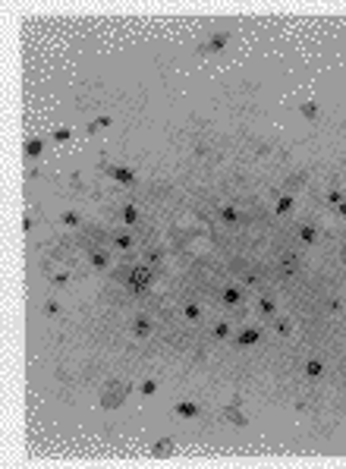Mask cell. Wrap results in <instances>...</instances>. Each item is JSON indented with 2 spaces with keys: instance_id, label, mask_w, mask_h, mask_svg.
I'll list each match as a JSON object with an SVG mask.
<instances>
[{
  "instance_id": "6da1fadb",
  "label": "cell",
  "mask_w": 346,
  "mask_h": 469,
  "mask_svg": "<svg viewBox=\"0 0 346 469\" xmlns=\"http://www.w3.org/2000/svg\"><path fill=\"white\" fill-rule=\"evenodd\" d=\"M126 394H129V384H126V381H120V384H117V381H110L107 390H104V397H101V406H104V409H117V406L126 400Z\"/></svg>"
},
{
  "instance_id": "7a4b0ae2",
  "label": "cell",
  "mask_w": 346,
  "mask_h": 469,
  "mask_svg": "<svg viewBox=\"0 0 346 469\" xmlns=\"http://www.w3.org/2000/svg\"><path fill=\"white\" fill-rule=\"evenodd\" d=\"M151 287V268L148 265H135L129 271V290L132 293H145V290Z\"/></svg>"
},
{
  "instance_id": "3957f363",
  "label": "cell",
  "mask_w": 346,
  "mask_h": 469,
  "mask_svg": "<svg viewBox=\"0 0 346 469\" xmlns=\"http://www.w3.org/2000/svg\"><path fill=\"white\" fill-rule=\"evenodd\" d=\"M220 419H227L230 425H236V428H246V425H249L246 413L239 409V400H233L230 406H223V409H220Z\"/></svg>"
},
{
  "instance_id": "277c9868",
  "label": "cell",
  "mask_w": 346,
  "mask_h": 469,
  "mask_svg": "<svg viewBox=\"0 0 346 469\" xmlns=\"http://www.w3.org/2000/svg\"><path fill=\"white\" fill-rule=\"evenodd\" d=\"M227 41H230V35H227V32H214V35L208 38L202 47H198V54H217V50H223V47H227Z\"/></svg>"
},
{
  "instance_id": "5b68a950",
  "label": "cell",
  "mask_w": 346,
  "mask_h": 469,
  "mask_svg": "<svg viewBox=\"0 0 346 469\" xmlns=\"http://www.w3.org/2000/svg\"><path fill=\"white\" fill-rule=\"evenodd\" d=\"M104 170H107V173L114 176L120 186H132V183H135V173H132V170H126V167H110V164H104Z\"/></svg>"
},
{
  "instance_id": "8992f818",
  "label": "cell",
  "mask_w": 346,
  "mask_h": 469,
  "mask_svg": "<svg viewBox=\"0 0 346 469\" xmlns=\"http://www.w3.org/2000/svg\"><path fill=\"white\" fill-rule=\"evenodd\" d=\"M173 413H176L179 419H195V416L202 413V406H198V403H192V400H179V403L173 406Z\"/></svg>"
},
{
  "instance_id": "52a82bcc",
  "label": "cell",
  "mask_w": 346,
  "mask_h": 469,
  "mask_svg": "<svg viewBox=\"0 0 346 469\" xmlns=\"http://www.w3.org/2000/svg\"><path fill=\"white\" fill-rule=\"evenodd\" d=\"M258 340H261V331L258 328H242L236 334V346H255Z\"/></svg>"
},
{
  "instance_id": "ba28073f",
  "label": "cell",
  "mask_w": 346,
  "mask_h": 469,
  "mask_svg": "<svg viewBox=\"0 0 346 469\" xmlns=\"http://www.w3.org/2000/svg\"><path fill=\"white\" fill-rule=\"evenodd\" d=\"M220 302H223V305H239V302H242V287H227V290L220 293Z\"/></svg>"
},
{
  "instance_id": "9c48e42d",
  "label": "cell",
  "mask_w": 346,
  "mask_h": 469,
  "mask_svg": "<svg viewBox=\"0 0 346 469\" xmlns=\"http://www.w3.org/2000/svg\"><path fill=\"white\" fill-rule=\"evenodd\" d=\"M148 334H151V321L138 315V318L132 321V337H148Z\"/></svg>"
},
{
  "instance_id": "30bf717a",
  "label": "cell",
  "mask_w": 346,
  "mask_h": 469,
  "mask_svg": "<svg viewBox=\"0 0 346 469\" xmlns=\"http://www.w3.org/2000/svg\"><path fill=\"white\" fill-rule=\"evenodd\" d=\"M258 315H261V318H274V315H277V305H274V299H267V296H261V299H258Z\"/></svg>"
},
{
  "instance_id": "8fae6325",
  "label": "cell",
  "mask_w": 346,
  "mask_h": 469,
  "mask_svg": "<svg viewBox=\"0 0 346 469\" xmlns=\"http://www.w3.org/2000/svg\"><path fill=\"white\" fill-rule=\"evenodd\" d=\"M173 450H176V447H173V441H170V438H161L158 444L151 447V454H154V457H170Z\"/></svg>"
},
{
  "instance_id": "7c38bea8",
  "label": "cell",
  "mask_w": 346,
  "mask_h": 469,
  "mask_svg": "<svg viewBox=\"0 0 346 469\" xmlns=\"http://www.w3.org/2000/svg\"><path fill=\"white\" fill-rule=\"evenodd\" d=\"M299 114L305 117V120H318V117H321V107H318L315 101H305V104H299Z\"/></svg>"
},
{
  "instance_id": "4fadbf2b",
  "label": "cell",
  "mask_w": 346,
  "mask_h": 469,
  "mask_svg": "<svg viewBox=\"0 0 346 469\" xmlns=\"http://www.w3.org/2000/svg\"><path fill=\"white\" fill-rule=\"evenodd\" d=\"M296 268H299V258H296L293 252H287V255L280 258V271H283V274H296Z\"/></svg>"
},
{
  "instance_id": "5bb4252c",
  "label": "cell",
  "mask_w": 346,
  "mask_h": 469,
  "mask_svg": "<svg viewBox=\"0 0 346 469\" xmlns=\"http://www.w3.org/2000/svg\"><path fill=\"white\" fill-rule=\"evenodd\" d=\"M41 151H44V139H32V142H25V158H41Z\"/></svg>"
},
{
  "instance_id": "9a60e30c",
  "label": "cell",
  "mask_w": 346,
  "mask_h": 469,
  "mask_svg": "<svg viewBox=\"0 0 346 469\" xmlns=\"http://www.w3.org/2000/svg\"><path fill=\"white\" fill-rule=\"evenodd\" d=\"M296 236H299V240H302V243H305V246H311V243H315V240H318V230H315V227H308V224H305V227H299V230H296Z\"/></svg>"
},
{
  "instance_id": "2e32d148",
  "label": "cell",
  "mask_w": 346,
  "mask_h": 469,
  "mask_svg": "<svg viewBox=\"0 0 346 469\" xmlns=\"http://www.w3.org/2000/svg\"><path fill=\"white\" fill-rule=\"evenodd\" d=\"M88 261H91V268H98V271H104V268L110 265L107 252H91V255H88Z\"/></svg>"
},
{
  "instance_id": "e0dca14e",
  "label": "cell",
  "mask_w": 346,
  "mask_h": 469,
  "mask_svg": "<svg viewBox=\"0 0 346 469\" xmlns=\"http://www.w3.org/2000/svg\"><path fill=\"white\" fill-rule=\"evenodd\" d=\"M110 123H114V120H110V117H98V120H91L88 126H85V129H88V132L94 135V132H101V129H107V126H110Z\"/></svg>"
},
{
  "instance_id": "ac0fdd59",
  "label": "cell",
  "mask_w": 346,
  "mask_h": 469,
  "mask_svg": "<svg viewBox=\"0 0 346 469\" xmlns=\"http://www.w3.org/2000/svg\"><path fill=\"white\" fill-rule=\"evenodd\" d=\"M321 372H324V362L321 359H308L305 362V375H308V378H318Z\"/></svg>"
},
{
  "instance_id": "d6986e66",
  "label": "cell",
  "mask_w": 346,
  "mask_h": 469,
  "mask_svg": "<svg viewBox=\"0 0 346 469\" xmlns=\"http://www.w3.org/2000/svg\"><path fill=\"white\" fill-rule=\"evenodd\" d=\"M158 387H161V384H158V381H154V378H145L142 384H138V390H142L145 397H154V394H158Z\"/></svg>"
},
{
  "instance_id": "ffe728a7",
  "label": "cell",
  "mask_w": 346,
  "mask_h": 469,
  "mask_svg": "<svg viewBox=\"0 0 346 469\" xmlns=\"http://www.w3.org/2000/svg\"><path fill=\"white\" fill-rule=\"evenodd\" d=\"M293 205H296V199H293V195H283V199L277 202V211H274V214H287Z\"/></svg>"
},
{
  "instance_id": "44dd1931",
  "label": "cell",
  "mask_w": 346,
  "mask_h": 469,
  "mask_svg": "<svg viewBox=\"0 0 346 469\" xmlns=\"http://www.w3.org/2000/svg\"><path fill=\"white\" fill-rule=\"evenodd\" d=\"M60 220H63L66 227H79V224H82V217L76 214V211H63V214H60Z\"/></svg>"
},
{
  "instance_id": "7402d4cb",
  "label": "cell",
  "mask_w": 346,
  "mask_h": 469,
  "mask_svg": "<svg viewBox=\"0 0 346 469\" xmlns=\"http://www.w3.org/2000/svg\"><path fill=\"white\" fill-rule=\"evenodd\" d=\"M69 135H73V129H66V126H57V129L50 132V139H54V142H69Z\"/></svg>"
},
{
  "instance_id": "603a6c76",
  "label": "cell",
  "mask_w": 346,
  "mask_h": 469,
  "mask_svg": "<svg viewBox=\"0 0 346 469\" xmlns=\"http://www.w3.org/2000/svg\"><path fill=\"white\" fill-rule=\"evenodd\" d=\"M183 315H186L189 321H198V318H202V309H198L195 302H186V309H183Z\"/></svg>"
},
{
  "instance_id": "cb8c5ba5",
  "label": "cell",
  "mask_w": 346,
  "mask_h": 469,
  "mask_svg": "<svg viewBox=\"0 0 346 469\" xmlns=\"http://www.w3.org/2000/svg\"><path fill=\"white\" fill-rule=\"evenodd\" d=\"M114 246H117V249H129V246H132V236H129V233H117L114 236Z\"/></svg>"
},
{
  "instance_id": "d4e9b609",
  "label": "cell",
  "mask_w": 346,
  "mask_h": 469,
  "mask_svg": "<svg viewBox=\"0 0 346 469\" xmlns=\"http://www.w3.org/2000/svg\"><path fill=\"white\" fill-rule=\"evenodd\" d=\"M123 220H126V224H135V220H138V208H135V205H126V208H123Z\"/></svg>"
},
{
  "instance_id": "484cf974",
  "label": "cell",
  "mask_w": 346,
  "mask_h": 469,
  "mask_svg": "<svg viewBox=\"0 0 346 469\" xmlns=\"http://www.w3.org/2000/svg\"><path fill=\"white\" fill-rule=\"evenodd\" d=\"M220 217H223V220H227V224H236V220H239L242 214H239V211H236V208H223V211H220Z\"/></svg>"
},
{
  "instance_id": "4316f807",
  "label": "cell",
  "mask_w": 346,
  "mask_h": 469,
  "mask_svg": "<svg viewBox=\"0 0 346 469\" xmlns=\"http://www.w3.org/2000/svg\"><path fill=\"white\" fill-rule=\"evenodd\" d=\"M305 183V173H293V176H287V189H296V186H302Z\"/></svg>"
},
{
  "instance_id": "83f0119b",
  "label": "cell",
  "mask_w": 346,
  "mask_h": 469,
  "mask_svg": "<svg viewBox=\"0 0 346 469\" xmlns=\"http://www.w3.org/2000/svg\"><path fill=\"white\" fill-rule=\"evenodd\" d=\"M44 315H47V318H54V315H60V302L47 299V302H44Z\"/></svg>"
},
{
  "instance_id": "f1b7e54d",
  "label": "cell",
  "mask_w": 346,
  "mask_h": 469,
  "mask_svg": "<svg viewBox=\"0 0 346 469\" xmlns=\"http://www.w3.org/2000/svg\"><path fill=\"white\" fill-rule=\"evenodd\" d=\"M214 337H230V325H227V321H217V325H214Z\"/></svg>"
},
{
  "instance_id": "f546056e",
  "label": "cell",
  "mask_w": 346,
  "mask_h": 469,
  "mask_svg": "<svg viewBox=\"0 0 346 469\" xmlns=\"http://www.w3.org/2000/svg\"><path fill=\"white\" fill-rule=\"evenodd\" d=\"M50 284H54V287H66L69 284V274H66V271H60V274L50 277Z\"/></svg>"
},
{
  "instance_id": "4dcf8cb0",
  "label": "cell",
  "mask_w": 346,
  "mask_h": 469,
  "mask_svg": "<svg viewBox=\"0 0 346 469\" xmlns=\"http://www.w3.org/2000/svg\"><path fill=\"white\" fill-rule=\"evenodd\" d=\"M340 202H343V192H340V189H331V192H327V205H334V208H337Z\"/></svg>"
},
{
  "instance_id": "1f68e13d",
  "label": "cell",
  "mask_w": 346,
  "mask_h": 469,
  "mask_svg": "<svg viewBox=\"0 0 346 469\" xmlns=\"http://www.w3.org/2000/svg\"><path fill=\"white\" fill-rule=\"evenodd\" d=\"M158 261H161V249H154V252L145 255V265H158Z\"/></svg>"
},
{
  "instance_id": "d6a6232c",
  "label": "cell",
  "mask_w": 346,
  "mask_h": 469,
  "mask_svg": "<svg viewBox=\"0 0 346 469\" xmlns=\"http://www.w3.org/2000/svg\"><path fill=\"white\" fill-rule=\"evenodd\" d=\"M277 334H290V321H280V325H277Z\"/></svg>"
},
{
  "instance_id": "836d02e7",
  "label": "cell",
  "mask_w": 346,
  "mask_h": 469,
  "mask_svg": "<svg viewBox=\"0 0 346 469\" xmlns=\"http://www.w3.org/2000/svg\"><path fill=\"white\" fill-rule=\"evenodd\" d=\"M337 214H340V217H346V199H343L340 205H337Z\"/></svg>"
},
{
  "instance_id": "e575fe53",
  "label": "cell",
  "mask_w": 346,
  "mask_h": 469,
  "mask_svg": "<svg viewBox=\"0 0 346 469\" xmlns=\"http://www.w3.org/2000/svg\"><path fill=\"white\" fill-rule=\"evenodd\" d=\"M340 258H343V261H346V246H343V249H340Z\"/></svg>"
},
{
  "instance_id": "d590c367",
  "label": "cell",
  "mask_w": 346,
  "mask_h": 469,
  "mask_svg": "<svg viewBox=\"0 0 346 469\" xmlns=\"http://www.w3.org/2000/svg\"><path fill=\"white\" fill-rule=\"evenodd\" d=\"M343 375H346V362H343Z\"/></svg>"
}]
</instances>
